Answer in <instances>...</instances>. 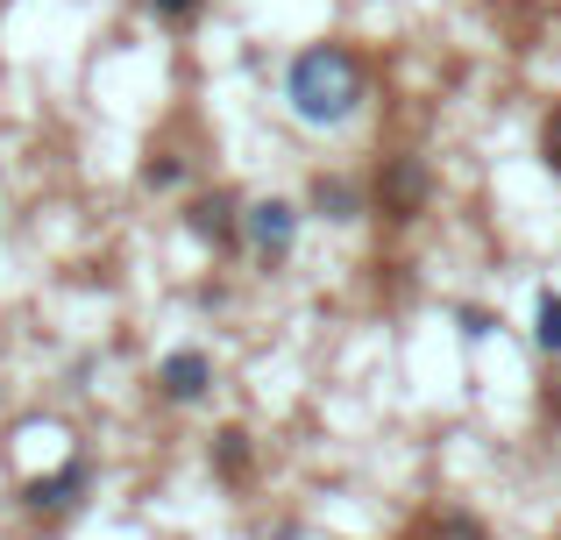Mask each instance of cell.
Returning <instances> with one entry per match:
<instances>
[{"instance_id":"1","label":"cell","mask_w":561,"mask_h":540,"mask_svg":"<svg viewBox=\"0 0 561 540\" xmlns=\"http://www.w3.org/2000/svg\"><path fill=\"white\" fill-rule=\"evenodd\" d=\"M363 107H370V65H363L356 43L328 36V43L291 50V65H285V114L299 128H348Z\"/></svg>"},{"instance_id":"2","label":"cell","mask_w":561,"mask_h":540,"mask_svg":"<svg viewBox=\"0 0 561 540\" xmlns=\"http://www.w3.org/2000/svg\"><path fill=\"white\" fill-rule=\"evenodd\" d=\"M370 199H377V214H383L391 228H412L426 207H434V164H426L420 150H391V157L377 164Z\"/></svg>"},{"instance_id":"3","label":"cell","mask_w":561,"mask_h":540,"mask_svg":"<svg viewBox=\"0 0 561 540\" xmlns=\"http://www.w3.org/2000/svg\"><path fill=\"white\" fill-rule=\"evenodd\" d=\"M299 228H306V207L299 199H249L242 207V250L256 256V271H285L291 250H299Z\"/></svg>"},{"instance_id":"4","label":"cell","mask_w":561,"mask_h":540,"mask_svg":"<svg viewBox=\"0 0 561 540\" xmlns=\"http://www.w3.org/2000/svg\"><path fill=\"white\" fill-rule=\"evenodd\" d=\"M85 498H93V456H65L57 470L22 476V491H14V505L28 519H71Z\"/></svg>"},{"instance_id":"5","label":"cell","mask_w":561,"mask_h":540,"mask_svg":"<svg viewBox=\"0 0 561 540\" xmlns=\"http://www.w3.org/2000/svg\"><path fill=\"white\" fill-rule=\"evenodd\" d=\"M185 235L206 242L214 256L242 250V199H234L228 185H214V193H192V199H185Z\"/></svg>"},{"instance_id":"6","label":"cell","mask_w":561,"mask_h":540,"mask_svg":"<svg viewBox=\"0 0 561 540\" xmlns=\"http://www.w3.org/2000/svg\"><path fill=\"white\" fill-rule=\"evenodd\" d=\"M150 384L164 405H206L214 399V356L206 348H171V356H157Z\"/></svg>"},{"instance_id":"7","label":"cell","mask_w":561,"mask_h":540,"mask_svg":"<svg viewBox=\"0 0 561 540\" xmlns=\"http://www.w3.org/2000/svg\"><path fill=\"white\" fill-rule=\"evenodd\" d=\"M306 214L328 228H356L363 214H370V193H363L356 179H342V171H313V185H306Z\"/></svg>"},{"instance_id":"8","label":"cell","mask_w":561,"mask_h":540,"mask_svg":"<svg viewBox=\"0 0 561 540\" xmlns=\"http://www.w3.org/2000/svg\"><path fill=\"white\" fill-rule=\"evenodd\" d=\"M206 462H214L220 484H249V470H256V441H249V427H214Z\"/></svg>"},{"instance_id":"9","label":"cell","mask_w":561,"mask_h":540,"mask_svg":"<svg viewBox=\"0 0 561 540\" xmlns=\"http://www.w3.org/2000/svg\"><path fill=\"white\" fill-rule=\"evenodd\" d=\"M534 348L540 356H561V291L554 285L534 291Z\"/></svg>"},{"instance_id":"10","label":"cell","mask_w":561,"mask_h":540,"mask_svg":"<svg viewBox=\"0 0 561 540\" xmlns=\"http://www.w3.org/2000/svg\"><path fill=\"white\" fill-rule=\"evenodd\" d=\"M426 540H491V533H483V519H477V513L448 505V513H434V519H426Z\"/></svg>"},{"instance_id":"11","label":"cell","mask_w":561,"mask_h":540,"mask_svg":"<svg viewBox=\"0 0 561 540\" xmlns=\"http://www.w3.org/2000/svg\"><path fill=\"white\" fill-rule=\"evenodd\" d=\"M142 185H150V193H179L185 185V157L179 150H150L142 157Z\"/></svg>"},{"instance_id":"12","label":"cell","mask_w":561,"mask_h":540,"mask_svg":"<svg viewBox=\"0 0 561 540\" xmlns=\"http://www.w3.org/2000/svg\"><path fill=\"white\" fill-rule=\"evenodd\" d=\"M534 150H540V171H548V179L561 185V100L548 114H540V136H534Z\"/></svg>"},{"instance_id":"13","label":"cell","mask_w":561,"mask_h":540,"mask_svg":"<svg viewBox=\"0 0 561 540\" xmlns=\"http://www.w3.org/2000/svg\"><path fill=\"white\" fill-rule=\"evenodd\" d=\"M142 14H150V22H164V28H192L206 14V0H142Z\"/></svg>"},{"instance_id":"14","label":"cell","mask_w":561,"mask_h":540,"mask_svg":"<svg viewBox=\"0 0 561 540\" xmlns=\"http://www.w3.org/2000/svg\"><path fill=\"white\" fill-rule=\"evenodd\" d=\"M455 328H462V342H491L497 313H483V306H455Z\"/></svg>"},{"instance_id":"15","label":"cell","mask_w":561,"mask_h":540,"mask_svg":"<svg viewBox=\"0 0 561 540\" xmlns=\"http://www.w3.org/2000/svg\"><path fill=\"white\" fill-rule=\"evenodd\" d=\"M271 540H306V533H299V519H277V527H271Z\"/></svg>"},{"instance_id":"16","label":"cell","mask_w":561,"mask_h":540,"mask_svg":"<svg viewBox=\"0 0 561 540\" xmlns=\"http://www.w3.org/2000/svg\"><path fill=\"white\" fill-rule=\"evenodd\" d=\"M548 413H554V420H561V399H548Z\"/></svg>"}]
</instances>
